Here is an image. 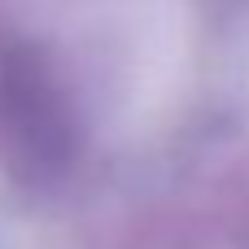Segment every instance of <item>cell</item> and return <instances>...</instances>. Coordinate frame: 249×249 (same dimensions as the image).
I'll list each match as a JSON object with an SVG mask.
<instances>
[{
  "label": "cell",
  "instance_id": "1",
  "mask_svg": "<svg viewBox=\"0 0 249 249\" xmlns=\"http://www.w3.org/2000/svg\"><path fill=\"white\" fill-rule=\"evenodd\" d=\"M4 109L31 171H57L74 153L70 114L39 61H4Z\"/></svg>",
  "mask_w": 249,
  "mask_h": 249
}]
</instances>
